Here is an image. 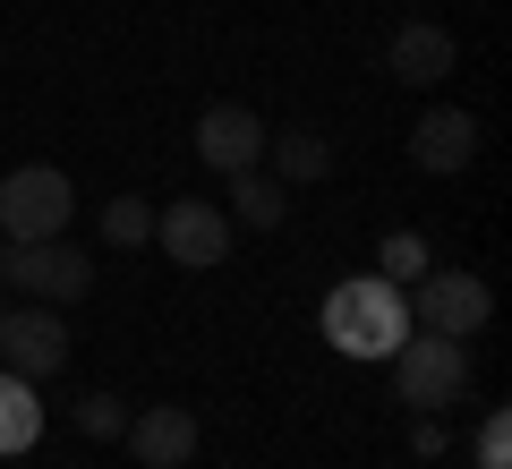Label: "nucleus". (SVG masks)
I'll return each instance as SVG.
<instances>
[{"instance_id": "11", "label": "nucleus", "mask_w": 512, "mask_h": 469, "mask_svg": "<svg viewBox=\"0 0 512 469\" xmlns=\"http://www.w3.org/2000/svg\"><path fill=\"white\" fill-rule=\"evenodd\" d=\"M222 214H231V231H282V222H291V188L265 163L231 171V180H222Z\"/></svg>"}, {"instance_id": "18", "label": "nucleus", "mask_w": 512, "mask_h": 469, "mask_svg": "<svg viewBox=\"0 0 512 469\" xmlns=\"http://www.w3.org/2000/svg\"><path fill=\"white\" fill-rule=\"evenodd\" d=\"M478 469H512V418L504 410L478 418Z\"/></svg>"}, {"instance_id": "20", "label": "nucleus", "mask_w": 512, "mask_h": 469, "mask_svg": "<svg viewBox=\"0 0 512 469\" xmlns=\"http://www.w3.org/2000/svg\"><path fill=\"white\" fill-rule=\"evenodd\" d=\"M0 248H9V239H0Z\"/></svg>"}, {"instance_id": "14", "label": "nucleus", "mask_w": 512, "mask_h": 469, "mask_svg": "<svg viewBox=\"0 0 512 469\" xmlns=\"http://www.w3.org/2000/svg\"><path fill=\"white\" fill-rule=\"evenodd\" d=\"M35 444H43V393L0 367V461H18V452H35Z\"/></svg>"}, {"instance_id": "1", "label": "nucleus", "mask_w": 512, "mask_h": 469, "mask_svg": "<svg viewBox=\"0 0 512 469\" xmlns=\"http://www.w3.org/2000/svg\"><path fill=\"white\" fill-rule=\"evenodd\" d=\"M316 333H325L342 359H393V350L410 342L402 282H384V273H350V282H333L325 307H316Z\"/></svg>"}, {"instance_id": "6", "label": "nucleus", "mask_w": 512, "mask_h": 469, "mask_svg": "<svg viewBox=\"0 0 512 469\" xmlns=\"http://www.w3.org/2000/svg\"><path fill=\"white\" fill-rule=\"evenodd\" d=\"M231 214H222L214 197H171V205H154V248L171 256L180 273H214L222 256H231Z\"/></svg>"}, {"instance_id": "9", "label": "nucleus", "mask_w": 512, "mask_h": 469, "mask_svg": "<svg viewBox=\"0 0 512 469\" xmlns=\"http://www.w3.org/2000/svg\"><path fill=\"white\" fill-rule=\"evenodd\" d=\"M120 444L146 469H188L197 461V410H188V401H146V410H128Z\"/></svg>"}, {"instance_id": "8", "label": "nucleus", "mask_w": 512, "mask_h": 469, "mask_svg": "<svg viewBox=\"0 0 512 469\" xmlns=\"http://www.w3.org/2000/svg\"><path fill=\"white\" fill-rule=\"evenodd\" d=\"M265 137H274L265 111H248V103H205L188 145H197V163H214L222 180H231V171H256V163H265Z\"/></svg>"}, {"instance_id": "4", "label": "nucleus", "mask_w": 512, "mask_h": 469, "mask_svg": "<svg viewBox=\"0 0 512 469\" xmlns=\"http://www.w3.org/2000/svg\"><path fill=\"white\" fill-rule=\"evenodd\" d=\"M77 214V188L60 163H18L9 180H0V239L18 248V239H60Z\"/></svg>"}, {"instance_id": "17", "label": "nucleus", "mask_w": 512, "mask_h": 469, "mask_svg": "<svg viewBox=\"0 0 512 469\" xmlns=\"http://www.w3.org/2000/svg\"><path fill=\"white\" fill-rule=\"evenodd\" d=\"M77 427H86L94 444H120V427H128V401H120V393H86V401H77Z\"/></svg>"}, {"instance_id": "3", "label": "nucleus", "mask_w": 512, "mask_h": 469, "mask_svg": "<svg viewBox=\"0 0 512 469\" xmlns=\"http://www.w3.org/2000/svg\"><path fill=\"white\" fill-rule=\"evenodd\" d=\"M402 299H410V333H444V342H478L487 316H495L487 273H436V265H427Z\"/></svg>"}, {"instance_id": "7", "label": "nucleus", "mask_w": 512, "mask_h": 469, "mask_svg": "<svg viewBox=\"0 0 512 469\" xmlns=\"http://www.w3.org/2000/svg\"><path fill=\"white\" fill-rule=\"evenodd\" d=\"M0 367L26 376V384L60 376V367H69V325H60V307H35V299L0 307Z\"/></svg>"}, {"instance_id": "19", "label": "nucleus", "mask_w": 512, "mask_h": 469, "mask_svg": "<svg viewBox=\"0 0 512 469\" xmlns=\"http://www.w3.org/2000/svg\"><path fill=\"white\" fill-rule=\"evenodd\" d=\"M444 444H453V427H444L436 410H419V418H410V452H419V461H436Z\"/></svg>"}, {"instance_id": "16", "label": "nucleus", "mask_w": 512, "mask_h": 469, "mask_svg": "<svg viewBox=\"0 0 512 469\" xmlns=\"http://www.w3.org/2000/svg\"><path fill=\"white\" fill-rule=\"evenodd\" d=\"M376 265H384V282H419V273L436 265V256H427V239H419V231H384Z\"/></svg>"}, {"instance_id": "12", "label": "nucleus", "mask_w": 512, "mask_h": 469, "mask_svg": "<svg viewBox=\"0 0 512 469\" xmlns=\"http://www.w3.org/2000/svg\"><path fill=\"white\" fill-rule=\"evenodd\" d=\"M410 163L419 171H470L478 163V120L470 111H427L410 128Z\"/></svg>"}, {"instance_id": "5", "label": "nucleus", "mask_w": 512, "mask_h": 469, "mask_svg": "<svg viewBox=\"0 0 512 469\" xmlns=\"http://www.w3.org/2000/svg\"><path fill=\"white\" fill-rule=\"evenodd\" d=\"M393 393L402 410H453L470 393V342H444V333H410L393 350Z\"/></svg>"}, {"instance_id": "10", "label": "nucleus", "mask_w": 512, "mask_h": 469, "mask_svg": "<svg viewBox=\"0 0 512 469\" xmlns=\"http://www.w3.org/2000/svg\"><path fill=\"white\" fill-rule=\"evenodd\" d=\"M384 69H393V86L427 94V86H444V77L461 69V43L444 35L436 18H410V26H393V52H384Z\"/></svg>"}, {"instance_id": "15", "label": "nucleus", "mask_w": 512, "mask_h": 469, "mask_svg": "<svg viewBox=\"0 0 512 469\" xmlns=\"http://www.w3.org/2000/svg\"><path fill=\"white\" fill-rule=\"evenodd\" d=\"M94 231H103V248H146L154 239V197H128L120 188V197L94 214Z\"/></svg>"}, {"instance_id": "13", "label": "nucleus", "mask_w": 512, "mask_h": 469, "mask_svg": "<svg viewBox=\"0 0 512 469\" xmlns=\"http://www.w3.org/2000/svg\"><path fill=\"white\" fill-rule=\"evenodd\" d=\"M265 171H274L282 188L325 180V171H333V137H325V128H274V137H265Z\"/></svg>"}, {"instance_id": "2", "label": "nucleus", "mask_w": 512, "mask_h": 469, "mask_svg": "<svg viewBox=\"0 0 512 469\" xmlns=\"http://www.w3.org/2000/svg\"><path fill=\"white\" fill-rule=\"evenodd\" d=\"M0 282L18 290L35 307H77L94 290V248H77L69 231L60 239H18V248H0Z\"/></svg>"}]
</instances>
